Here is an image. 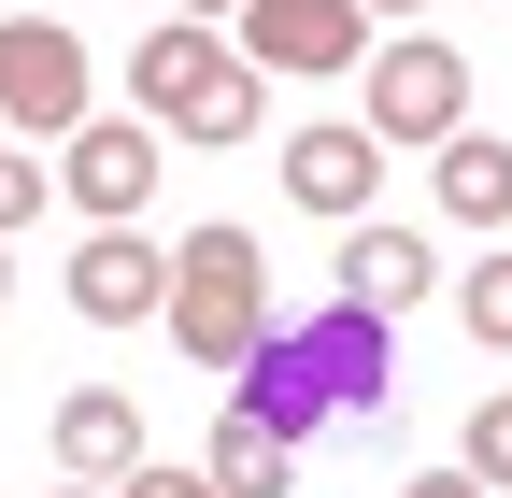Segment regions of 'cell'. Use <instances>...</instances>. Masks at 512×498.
Returning <instances> with one entry per match:
<instances>
[{"label": "cell", "mask_w": 512, "mask_h": 498, "mask_svg": "<svg viewBox=\"0 0 512 498\" xmlns=\"http://www.w3.org/2000/svg\"><path fill=\"white\" fill-rule=\"evenodd\" d=\"M200 370H242L256 342L285 328V299H271V257H256V228H185L171 242V314H157Z\"/></svg>", "instance_id": "obj_1"}, {"label": "cell", "mask_w": 512, "mask_h": 498, "mask_svg": "<svg viewBox=\"0 0 512 498\" xmlns=\"http://www.w3.org/2000/svg\"><path fill=\"white\" fill-rule=\"evenodd\" d=\"M86 114H100V57H86V29L0 15V129H15V143H72Z\"/></svg>", "instance_id": "obj_2"}, {"label": "cell", "mask_w": 512, "mask_h": 498, "mask_svg": "<svg viewBox=\"0 0 512 498\" xmlns=\"http://www.w3.org/2000/svg\"><path fill=\"white\" fill-rule=\"evenodd\" d=\"M370 143H456L470 129V57L456 43H370Z\"/></svg>", "instance_id": "obj_3"}, {"label": "cell", "mask_w": 512, "mask_h": 498, "mask_svg": "<svg viewBox=\"0 0 512 498\" xmlns=\"http://www.w3.org/2000/svg\"><path fill=\"white\" fill-rule=\"evenodd\" d=\"M228 43H242V72L328 86V72H356V57H370V15H356V0H242Z\"/></svg>", "instance_id": "obj_4"}, {"label": "cell", "mask_w": 512, "mask_h": 498, "mask_svg": "<svg viewBox=\"0 0 512 498\" xmlns=\"http://www.w3.org/2000/svg\"><path fill=\"white\" fill-rule=\"evenodd\" d=\"M228 72H242V43L200 29V15H171L157 43H128V114H143V129H185V114H200Z\"/></svg>", "instance_id": "obj_5"}, {"label": "cell", "mask_w": 512, "mask_h": 498, "mask_svg": "<svg viewBox=\"0 0 512 498\" xmlns=\"http://www.w3.org/2000/svg\"><path fill=\"white\" fill-rule=\"evenodd\" d=\"M157 171H171V157H157V129H143V114H86V129H72V171H57V185H72L100 228H143Z\"/></svg>", "instance_id": "obj_6"}, {"label": "cell", "mask_w": 512, "mask_h": 498, "mask_svg": "<svg viewBox=\"0 0 512 498\" xmlns=\"http://www.w3.org/2000/svg\"><path fill=\"white\" fill-rule=\"evenodd\" d=\"M72 314L86 328H143V314H171V257L143 228H86V257H72Z\"/></svg>", "instance_id": "obj_7"}, {"label": "cell", "mask_w": 512, "mask_h": 498, "mask_svg": "<svg viewBox=\"0 0 512 498\" xmlns=\"http://www.w3.org/2000/svg\"><path fill=\"white\" fill-rule=\"evenodd\" d=\"M370 185H384V143L356 129V114H313V129L285 143V200H299V214H342V228H356Z\"/></svg>", "instance_id": "obj_8"}, {"label": "cell", "mask_w": 512, "mask_h": 498, "mask_svg": "<svg viewBox=\"0 0 512 498\" xmlns=\"http://www.w3.org/2000/svg\"><path fill=\"white\" fill-rule=\"evenodd\" d=\"M427 285H441V257H427L413 228H384V214H356L342 257H328V299H356V314H413Z\"/></svg>", "instance_id": "obj_9"}, {"label": "cell", "mask_w": 512, "mask_h": 498, "mask_svg": "<svg viewBox=\"0 0 512 498\" xmlns=\"http://www.w3.org/2000/svg\"><path fill=\"white\" fill-rule=\"evenodd\" d=\"M313 385H328V413H384V314H356V299H328V314H285Z\"/></svg>", "instance_id": "obj_10"}, {"label": "cell", "mask_w": 512, "mask_h": 498, "mask_svg": "<svg viewBox=\"0 0 512 498\" xmlns=\"http://www.w3.org/2000/svg\"><path fill=\"white\" fill-rule=\"evenodd\" d=\"M57 470H72V484H128V470H143V399H128V385H72V399H57Z\"/></svg>", "instance_id": "obj_11"}, {"label": "cell", "mask_w": 512, "mask_h": 498, "mask_svg": "<svg viewBox=\"0 0 512 498\" xmlns=\"http://www.w3.org/2000/svg\"><path fill=\"white\" fill-rule=\"evenodd\" d=\"M200 470H214V498H285V484H299V442H271V427L228 399L214 442H200Z\"/></svg>", "instance_id": "obj_12"}, {"label": "cell", "mask_w": 512, "mask_h": 498, "mask_svg": "<svg viewBox=\"0 0 512 498\" xmlns=\"http://www.w3.org/2000/svg\"><path fill=\"white\" fill-rule=\"evenodd\" d=\"M441 214H456V228H512V143L498 129H456V143H441Z\"/></svg>", "instance_id": "obj_13"}, {"label": "cell", "mask_w": 512, "mask_h": 498, "mask_svg": "<svg viewBox=\"0 0 512 498\" xmlns=\"http://www.w3.org/2000/svg\"><path fill=\"white\" fill-rule=\"evenodd\" d=\"M456 470H470L484 498H512V385H498V399H470V456H456Z\"/></svg>", "instance_id": "obj_14"}, {"label": "cell", "mask_w": 512, "mask_h": 498, "mask_svg": "<svg viewBox=\"0 0 512 498\" xmlns=\"http://www.w3.org/2000/svg\"><path fill=\"white\" fill-rule=\"evenodd\" d=\"M456 314H470V342H484V356L512 342V257H484V271H456Z\"/></svg>", "instance_id": "obj_15"}, {"label": "cell", "mask_w": 512, "mask_h": 498, "mask_svg": "<svg viewBox=\"0 0 512 498\" xmlns=\"http://www.w3.org/2000/svg\"><path fill=\"white\" fill-rule=\"evenodd\" d=\"M43 200H57V171H43L29 143H0V242H15V228H43Z\"/></svg>", "instance_id": "obj_16"}, {"label": "cell", "mask_w": 512, "mask_h": 498, "mask_svg": "<svg viewBox=\"0 0 512 498\" xmlns=\"http://www.w3.org/2000/svg\"><path fill=\"white\" fill-rule=\"evenodd\" d=\"M185 143H256V72H228L200 114H185Z\"/></svg>", "instance_id": "obj_17"}, {"label": "cell", "mask_w": 512, "mask_h": 498, "mask_svg": "<svg viewBox=\"0 0 512 498\" xmlns=\"http://www.w3.org/2000/svg\"><path fill=\"white\" fill-rule=\"evenodd\" d=\"M114 498H214V470H157V456H143V470L114 484Z\"/></svg>", "instance_id": "obj_18"}, {"label": "cell", "mask_w": 512, "mask_h": 498, "mask_svg": "<svg viewBox=\"0 0 512 498\" xmlns=\"http://www.w3.org/2000/svg\"><path fill=\"white\" fill-rule=\"evenodd\" d=\"M399 498H484V484H470V470H413Z\"/></svg>", "instance_id": "obj_19"}, {"label": "cell", "mask_w": 512, "mask_h": 498, "mask_svg": "<svg viewBox=\"0 0 512 498\" xmlns=\"http://www.w3.org/2000/svg\"><path fill=\"white\" fill-rule=\"evenodd\" d=\"M171 15H200V29H228V15H242V0H171Z\"/></svg>", "instance_id": "obj_20"}, {"label": "cell", "mask_w": 512, "mask_h": 498, "mask_svg": "<svg viewBox=\"0 0 512 498\" xmlns=\"http://www.w3.org/2000/svg\"><path fill=\"white\" fill-rule=\"evenodd\" d=\"M356 15H427V0H356Z\"/></svg>", "instance_id": "obj_21"}, {"label": "cell", "mask_w": 512, "mask_h": 498, "mask_svg": "<svg viewBox=\"0 0 512 498\" xmlns=\"http://www.w3.org/2000/svg\"><path fill=\"white\" fill-rule=\"evenodd\" d=\"M0 299H15V257H0Z\"/></svg>", "instance_id": "obj_22"}, {"label": "cell", "mask_w": 512, "mask_h": 498, "mask_svg": "<svg viewBox=\"0 0 512 498\" xmlns=\"http://www.w3.org/2000/svg\"><path fill=\"white\" fill-rule=\"evenodd\" d=\"M72 498H114V484H72Z\"/></svg>", "instance_id": "obj_23"}]
</instances>
